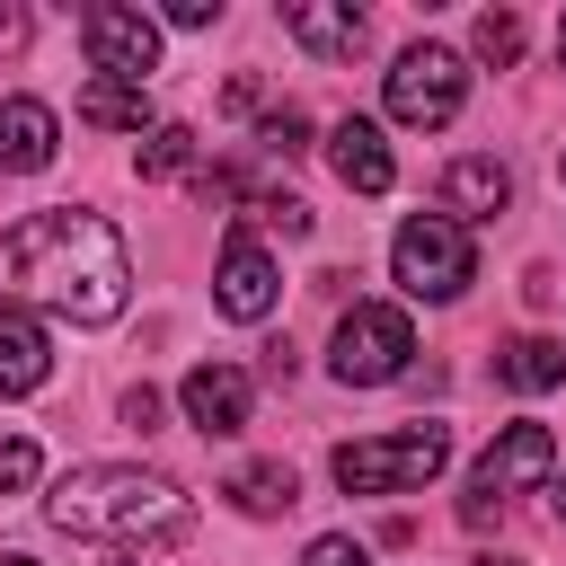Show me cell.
<instances>
[{
    "instance_id": "cell-1",
    "label": "cell",
    "mask_w": 566,
    "mask_h": 566,
    "mask_svg": "<svg viewBox=\"0 0 566 566\" xmlns=\"http://www.w3.org/2000/svg\"><path fill=\"white\" fill-rule=\"evenodd\" d=\"M0 292L53 310V318H71V327H106V318H124L133 256H124V239H115L106 212L53 203V212H27V221L0 239Z\"/></svg>"
},
{
    "instance_id": "cell-2",
    "label": "cell",
    "mask_w": 566,
    "mask_h": 566,
    "mask_svg": "<svg viewBox=\"0 0 566 566\" xmlns=\"http://www.w3.org/2000/svg\"><path fill=\"white\" fill-rule=\"evenodd\" d=\"M44 513H53V531L97 539V548H150V539H186V522H195V513H186V495H177V478L133 469V460H88V469L53 478Z\"/></svg>"
},
{
    "instance_id": "cell-3",
    "label": "cell",
    "mask_w": 566,
    "mask_h": 566,
    "mask_svg": "<svg viewBox=\"0 0 566 566\" xmlns=\"http://www.w3.org/2000/svg\"><path fill=\"white\" fill-rule=\"evenodd\" d=\"M442 460H451V424H433V416H416V424H398V433H363V442H336V486L345 495H407V486H424V478H442Z\"/></svg>"
},
{
    "instance_id": "cell-4",
    "label": "cell",
    "mask_w": 566,
    "mask_h": 566,
    "mask_svg": "<svg viewBox=\"0 0 566 566\" xmlns=\"http://www.w3.org/2000/svg\"><path fill=\"white\" fill-rule=\"evenodd\" d=\"M389 274L407 283V301H460L469 274H478V248H469V230L451 212H416L389 239Z\"/></svg>"
},
{
    "instance_id": "cell-5",
    "label": "cell",
    "mask_w": 566,
    "mask_h": 566,
    "mask_svg": "<svg viewBox=\"0 0 566 566\" xmlns=\"http://www.w3.org/2000/svg\"><path fill=\"white\" fill-rule=\"evenodd\" d=\"M539 478H557V433L548 424H504L486 451H478V469H469V495H460V522L469 531H486L522 486H539Z\"/></svg>"
},
{
    "instance_id": "cell-6",
    "label": "cell",
    "mask_w": 566,
    "mask_h": 566,
    "mask_svg": "<svg viewBox=\"0 0 566 566\" xmlns=\"http://www.w3.org/2000/svg\"><path fill=\"white\" fill-rule=\"evenodd\" d=\"M407 354H416L407 310H389V301H354V310L336 318L327 371H336L345 389H380V380H398V371H407Z\"/></svg>"
},
{
    "instance_id": "cell-7",
    "label": "cell",
    "mask_w": 566,
    "mask_h": 566,
    "mask_svg": "<svg viewBox=\"0 0 566 566\" xmlns=\"http://www.w3.org/2000/svg\"><path fill=\"white\" fill-rule=\"evenodd\" d=\"M460 97H469V62H460L451 44H407V53L389 62V115H398V124L433 133V124L460 115Z\"/></svg>"
},
{
    "instance_id": "cell-8",
    "label": "cell",
    "mask_w": 566,
    "mask_h": 566,
    "mask_svg": "<svg viewBox=\"0 0 566 566\" xmlns=\"http://www.w3.org/2000/svg\"><path fill=\"white\" fill-rule=\"evenodd\" d=\"M80 44H88L97 80H124V88H142V80L159 71V27H150L142 9H124V0H97V9H80Z\"/></svg>"
},
{
    "instance_id": "cell-9",
    "label": "cell",
    "mask_w": 566,
    "mask_h": 566,
    "mask_svg": "<svg viewBox=\"0 0 566 566\" xmlns=\"http://www.w3.org/2000/svg\"><path fill=\"white\" fill-rule=\"evenodd\" d=\"M274 292H283L274 256H265V248H256L248 230H230V239H221V256H212V301H221V318L256 327V318L274 310Z\"/></svg>"
},
{
    "instance_id": "cell-10",
    "label": "cell",
    "mask_w": 566,
    "mask_h": 566,
    "mask_svg": "<svg viewBox=\"0 0 566 566\" xmlns=\"http://www.w3.org/2000/svg\"><path fill=\"white\" fill-rule=\"evenodd\" d=\"M177 407H186V424H195V433H212V442H221V433H239V424L256 416V380H248L239 363H195V371H186V389H177Z\"/></svg>"
},
{
    "instance_id": "cell-11",
    "label": "cell",
    "mask_w": 566,
    "mask_h": 566,
    "mask_svg": "<svg viewBox=\"0 0 566 566\" xmlns=\"http://www.w3.org/2000/svg\"><path fill=\"white\" fill-rule=\"evenodd\" d=\"M283 35H292L301 53H318V62H354L371 27H363L354 0H292V9H283Z\"/></svg>"
},
{
    "instance_id": "cell-12",
    "label": "cell",
    "mask_w": 566,
    "mask_h": 566,
    "mask_svg": "<svg viewBox=\"0 0 566 566\" xmlns=\"http://www.w3.org/2000/svg\"><path fill=\"white\" fill-rule=\"evenodd\" d=\"M327 168H336L354 195H389V186H398V159H389V142H380L371 115H345V124L327 133Z\"/></svg>"
},
{
    "instance_id": "cell-13",
    "label": "cell",
    "mask_w": 566,
    "mask_h": 566,
    "mask_svg": "<svg viewBox=\"0 0 566 566\" xmlns=\"http://www.w3.org/2000/svg\"><path fill=\"white\" fill-rule=\"evenodd\" d=\"M53 150H62L53 106L44 97H0V168L9 177H35V168H53Z\"/></svg>"
},
{
    "instance_id": "cell-14",
    "label": "cell",
    "mask_w": 566,
    "mask_h": 566,
    "mask_svg": "<svg viewBox=\"0 0 566 566\" xmlns=\"http://www.w3.org/2000/svg\"><path fill=\"white\" fill-rule=\"evenodd\" d=\"M504 203H513L504 159H478V150H469V159H451V168H442V212H451L460 230H469V221H495Z\"/></svg>"
},
{
    "instance_id": "cell-15",
    "label": "cell",
    "mask_w": 566,
    "mask_h": 566,
    "mask_svg": "<svg viewBox=\"0 0 566 566\" xmlns=\"http://www.w3.org/2000/svg\"><path fill=\"white\" fill-rule=\"evenodd\" d=\"M44 371H53V345H44V327H35L27 310H0V398H27V389H44Z\"/></svg>"
},
{
    "instance_id": "cell-16",
    "label": "cell",
    "mask_w": 566,
    "mask_h": 566,
    "mask_svg": "<svg viewBox=\"0 0 566 566\" xmlns=\"http://www.w3.org/2000/svg\"><path fill=\"white\" fill-rule=\"evenodd\" d=\"M495 380L522 389V398H539V389L566 380V345L557 336H513V345H495Z\"/></svg>"
},
{
    "instance_id": "cell-17",
    "label": "cell",
    "mask_w": 566,
    "mask_h": 566,
    "mask_svg": "<svg viewBox=\"0 0 566 566\" xmlns=\"http://www.w3.org/2000/svg\"><path fill=\"white\" fill-rule=\"evenodd\" d=\"M248 522H274V513H292L301 504V478L283 469V460H248V469H230V486H221Z\"/></svg>"
},
{
    "instance_id": "cell-18",
    "label": "cell",
    "mask_w": 566,
    "mask_h": 566,
    "mask_svg": "<svg viewBox=\"0 0 566 566\" xmlns=\"http://www.w3.org/2000/svg\"><path fill=\"white\" fill-rule=\"evenodd\" d=\"M80 115L106 124V133H150V97L124 88V80H88V88H80Z\"/></svg>"
},
{
    "instance_id": "cell-19",
    "label": "cell",
    "mask_w": 566,
    "mask_h": 566,
    "mask_svg": "<svg viewBox=\"0 0 566 566\" xmlns=\"http://www.w3.org/2000/svg\"><path fill=\"white\" fill-rule=\"evenodd\" d=\"M133 168H142V177H186V168H195V133H186V124H150L142 150H133Z\"/></svg>"
},
{
    "instance_id": "cell-20",
    "label": "cell",
    "mask_w": 566,
    "mask_h": 566,
    "mask_svg": "<svg viewBox=\"0 0 566 566\" xmlns=\"http://www.w3.org/2000/svg\"><path fill=\"white\" fill-rule=\"evenodd\" d=\"M469 44H478V62L513 71V62H522V18H513V9H486V18L469 27Z\"/></svg>"
},
{
    "instance_id": "cell-21",
    "label": "cell",
    "mask_w": 566,
    "mask_h": 566,
    "mask_svg": "<svg viewBox=\"0 0 566 566\" xmlns=\"http://www.w3.org/2000/svg\"><path fill=\"white\" fill-rule=\"evenodd\" d=\"M256 150H265V159H301V150H310V115H301V106H274V115L256 124Z\"/></svg>"
},
{
    "instance_id": "cell-22",
    "label": "cell",
    "mask_w": 566,
    "mask_h": 566,
    "mask_svg": "<svg viewBox=\"0 0 566 566\" xmlns=\"http://www.w3.org/2000/svg\"><path fill=\"white\" fill-rule=\"evenodd\" d=\"M35 478H44V451L27 433H0V495H27Z\"/></svg>"
},
{
    "instance_id": "cell-23",
    "label": "cell",
    "mask_w": 566,
    "mask_h": 566,
    "mask_svg": "<svg viewBox=\"0 0 566 566\" xmlns=\"http://www.w3.org/2000/svg\"><path fill=\"white\" fill-rule=\"evenodd\" d=\"M256 221L283 230V239H310V203L301 195H256Z\"/></svg>"
},
{
    "instance_id": "cell-24",
    "label": "cell",
    "mask_w": 566,
    "mask_h": 566,
    "mask_svg": "<svg viewBox=\"0 0 566 566\" xmlns=\"http://www.w3.org/2000/svg\"><path fill=\"white\" fill-rule=\"evenodd\" d=\"M301 566H371V548L363 539H345V531H327V539H310V557Z\"/></svg>"
},
{
    "instance_id": "cell-25",
    "label": "cell",
    "mask_w": 566,
    "mask_h": 566,
    "mask_svg": "<svg viewBox=\"0 0 566 566\" xmlns=\"http://www.w3.org/2000/svg\"><path fill=\"white\" fill-rule=\"evenodd\" d=\"M221 0H168V27H212Z\"/></svg>"
},
{
    "instance_id": "cell-26",
    "label": "cell",
    "mask_w": 566,
    "mask_h": 566,
    "mask_svg": "<svg viewBox=\"0 0 566 566\" xmlns=\"http://www.w3.org/2000/svg\"><path fill=\"white\" fill-rule=\"evenodd\" d=\"M124 424L150 433V424H159V389H124Z\"/></svg>"
},
{
    "instance_id": "cell-27",
    "label": "cell",
    "mask_w": 566,
    "mask_h": 566,
    "mask_svg": "<svg viewBox=\"0 0 566 566\" xmlns=\"http://www.w3.org/2000/svg\"><path fill=\"white\" fill-rule=\"evenodd\" d=\"M27 44V9H0V53H18Z\"/></svg>"
},
{
    "instance_id": "cell-28",
    "label": "cell",
    "mask_w": 566,
    "mask_h": 566,
    "mask_svg": "<svg viewBox=\"0 0 566 566\" xmlns=\"http://www.w3.org/2000/svg\"><path fill=\"white\" fill-rule=\"evenodd\" d=\"M548 513H557V522H566V469H557V478H548Z\"/></svg>"
},
{
    "instance_id": "cell-29",
    "label": "cell",
    "mask_w": 566,
    "mask_h": 566,
    "mask_svg": "<svg viewBox=\"0 0 566 566\" xmlns=\"http://www.w3.org/2000/svg\"><path fill=\"white\" fill-rule=\"evenodd\" d=\"M557 62H566V18H557Z\"/></svg>"
},
{
    "instance_id": "cell-30",
    "label": "cell",
    "mask_w": 566,
    "mask_h": 566,
    "mask_svg": "<svg viewBox=\"0 0 566 566\" xmlns=\"http://www.w3.org/2000/svg\"><path fill=\"white\" fill-rule=\"evenodd\" d=\"M486 566H522V557H486Z\"/></svg>"
},
{
    "instance_id": "cell-31",
    "label": "cell",
    "mask_w": 566,
    "mask_h": 566,
    "mask_svg": "<svg viewBox=\"0 0 566 566\" xmlns=\"http://www.w3.org/2000/svg\"><path fill=\"white\" fill-rule=\"evenodd\" d=\"M0 566H35V557H0Z\"/></svg>"
},
{
    "instance_id": "cell-32",
    "label": "cell",
    "mask_w": 566,
    "mask_h": 566,
    "mask_svg": "<svg viewBox=\"0 0 566 566\" xmlns=\"http://www.w3.org/2000/svg\"><path fill=\"white\" fill-rule=\"evenodd\" d=\"M557 177H566V150H557Z\"/></svg>"
}]
</instances>
